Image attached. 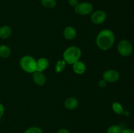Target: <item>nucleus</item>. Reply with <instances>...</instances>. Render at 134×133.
I'll return each mask as SVG.
<instances>
[{"mask_svg":"<svg viewBox=\"0 0 134 133\" xmlns=\"http://www.w3.org/2000/svg\"><path fill=\"white\" fill-rule=\"evenodd\" d=\"M115 34L111 30L103 29L98 34L96 39V43L102 50L106 51L110 49L115 43Z\"/></svg>","mask_w":134,"mask_h":133,"instance_id":"f257e3e1","label":"nucleus"},{"mask_svg":"<svg viewBox=\"0 0 134 133\" xmlns=\"http://www.w3.org/2000/svg\"><path fill=\"white\" fill-rule=\"evenodd\" d=\"M82 55V52L79 47L75 46H69L63 53V59L69 65H73L77 61H79Z\"/></svg>","mask_w":134,"mask_h":133,"instance_id":"f03ea898","label":"nucleus"},{"mask_svg":"<svg viewBox=\"0 0 134 133\" xmlns=\"http://www.w3.org/2000/svg\"><path fill=\"white\" fill-rule=\"evenodd\" d=\"M35 59L31 56H24L20 60V66L22 70L27 73L34 72L37 70Z\"/></svg>","mask_w":134,"mask_h":133,"instance_id":"7ed1b4c3","label":"nucleus"},{"mask_svg":"<svg viewBox=\"0 0 134 133\" xmlns=\"http://www.w3.org/2000/svg\"><path fill=\"white\" fill-rule=\"evenodd\" d=\"M117 50L122 56L128 57L132 54L133 52V46L129 40L124 39L120 40L118 44Z\"/></svg>","mask_w":134,"mask_h":133,"instance_id":"20e7f679","label":"nucleus"},{"mask_svg":"<svg viewBox=\"0 0 134 133\" xmlns=\"http://www.w3.org/2000/svg\"><path fill=\"white\" fill-rule=\"evenodd\" d=\"M93 5L90 3L82 2L79 3L75 7V11L77 14L81 16H86L92 13Z\"/></svg>","mask_w":134,"mask_h":133,"instance_id":"39448f33","label":"nucleus"},{"mask_svg":"<svg viewBox=\"0 0 134 133\" xmlns=\"http://www.w3.org/2000/svg\"><path fill=\"white\" fill-rule=\"evenodd\" d=\"M120 78V74L119 72L114 69H109L104 72L103 74V79L107 82L114 83L117 82Z\"/></svg>","mask_w":134,"mask_h":133,"instance_id":"423d86ee","label":"nucleus"},{"mask_svg":"<svg viewBox=\"0 0 134 133\" xmlns=\"http://www.w3.org/2000/svg\"><path fill=\"white\" fill-rule=\"evenodd\" d=\"M90 18H91V21L94 24H101L105 21L107 18V14L103 10H96L92 14Z\"/></svg>","mask_w":134,"mask_h":133,"instance_id":"0eeeda50","label":"nucleus"},{"mask_svg":"<svg viewBox=\"0 0 134 133\" xmlns=\"http://www.w3.org/2000/svg\"><path fill=\"white\" fill-rule=\"evenodd\" d=\"M32 77L34 83L37 86H43V85L45 84L46 82H47V78H46L45 75L42 72L36 70L32 73Z\"/></svg>","mask_w":134,"mask_h":133,"instance_id":"6e6552de","label":"nucleus"},{"mask_svg":"<svg viewBox=\"0 0 134 133\" xmlns=\"http://www.w3.org/2000/svg\"><path fill=\"white\" fill-rule=\"evenodd\" d=\"M79 106V100L75 97H69L64 102V106L66 109L73 110Z\"/></svg>","mask_w":134,"mask_h":133,"instance_id":"1a4fd4ad","label":"nucleus"},{"mask_svg":"<svg viewBox=\"0 0 134 133\" xmlns=\"http://www.w3.org/2000/svg\"><path fill=\"white\" fill-rule=\"evenodd\" d=\"M73 70L75 74H82L85 72L86 70V66L85 63L81 61H77L73 64Z\"/></svg>","mask_w":134,"mask_h":133,"instance_id":"9d476101","label":"nucleus"},{"mask_svg":"<svg viewBox=\"0 0 134 133\" xmlns=\"http://www.w3.org/2000/svg\"><path fill=\"white\" fill-rule=\"evenodd\" d=\"M64 36L67 40H71L77 36V31L72 26H68L65 27L64 31Z\"/></svg>","mask_w":134,"mask_h":133,"instance_id":"9b49d317","label":"nucleus"},{"mask_svg":"<svg viewBox=\"0 0 134 133\" xmlns=\"http://www.w3.org/2000/svg\"><path fill=\"white\" fill-rule=\"evenodd\" d=\"M49 65V61L45 57H41L36 61L37 70V71L43 72L48 68Z\"/></svg>","mask_w":134,"mask_h":133,"instance_id":"f8f14e48","label":"nucleus"},{"mask_svg":"<svg viewBox=\"0 0 134 133\" xmlns=\"http://www.w3.org/2000/svg\"><path fill=\"white\" fill-rule=\"evenodd\" d=\"M12 34V30L9 26H3L0 27V38L1 39H7L10 37Z\"/></svg>","mask_w":134,"mask_h":133,"instance_id":"ddd939ff","label":"nucleus"},{"mask_svg":"<svg viewBox=\"0 0 134 133\" xmlns=\"http://www.w3.org/2000/svg\"><path fill=\"white\" fill-rule=\"evenodd\" d=\"M10 48L5 44L0 46V57L3 58H8L10 55Z\"/></svg>","mask_w":134,"mask_h":133,"instance_id":"4468645a","label":"nucleus"},{"mask_svg":"<svg viewBox=\"0 0 134 133\" xmlns=\"http://www.w3.org/2000/svg\"><path fill=\"white\" fill-rule=\"evenodd\" d=\"M112 108L113 112L117 115H120H120H123L125 112L122 106L118 102H115L113 103Z\"/></svg>","mask_w":134,"mask_h":133,"instance_id":"2eb2a0df","label":"nucleus"},{"mask_svg":"<svg viewBox=\"0 0 134 133\" xmlns=\"http://www.w3.org/2000/svg\"><path fill=\"white\" fill-rule=\"evenodd\" d=\"M65 65H66V63L64 59H60L56 63V66H55V71L57 73H60L64 70L65 69Z\"/></svg>","mask_w":134,"mask_h":133,"instance_id":"dca6fc26","label":"nucleus"},{"mask_svg":"<svg viewBox=\"0 0 134 133\" xmlns=\"http://www.w3.org/2000/svg\"><path fill=\"white\" fill-rule=\"evenodd\" d=\"M41 4L47 9H53L56 6V0H41Z\"/></svg>","mask_w":134,"mask_h":133,"instance_id":"f3484780","label":"nucleus"},{"mask_svg":"<svg viewBox=\"0 0 134 133\" xmlns=\"http://www.w3.org/2000/svg\"><path fill=\"white\" fill-rule=\"evenodd\" d=\"M122 129L121 126L117 125H113L110 126L107 129V133H121Z\"/></svg>","mask_w":134,"mask_h":133,"instance_id":"a211bd4d","label":"nucleus"},{"mask_svg":"<svg viewBox=\"0 0 134 133\" xmlns=\"http://www.w3.org/2000/svg\"><path fill=\"white\" fill-rule=\"evenodd\" d=\"M24 133H43V131L38 126H31L26 129Z\"/></svg>","mask_w":134,"mask_h":133,"instance_id":"6ab92c4d","label":"nucleus"},{"mask_svg":"<svg viewBox=\"0 0 134 133\" xmlns=\"http://www.w3.org/2000/svg\"><path fill=\"white\" fill-rule=\"evenodd\" d=\"M79 3L78 0H69V4L70 5V6L73 7H75Z\"/></svg>","mask_w":134,"mask_h":133,"instance_id":"aec40b11","label":"nucleus"},{"mask_svg":"<svg viewBox=\"0 0 134 133\" xmlns=\"http://www.w3.org/2000/svg\"><path fill=\"white\" fill-rule=\"evenodd\" d=\"M107 83V82H106L105 80L102 79L101 80H99V83H98V86H99V87H101V88H103V87H105L106 86Z\"/></svg>","mask_w":134,"mask_h":133,"instance_id":"412c9836","label":"nucleus"},{"mask_svg":"<svg viewBox=\"0 0 134 133\" xmlns=\"http://www.w3.org/2000/svg\"><path fill=\"white\" fill-rule=\"evenodd\" d=\"M4 112H5V107L1 103H0V117H2L3 115L4 114Z\"/></svg>","mask_w":134,"mask_h":133,"instance_id":"4be33fe9","label":"nucleus"},{"mask_svg":"<svg viewBox=\"0 0 134 133\" xmlns=\"http://www.w3.org/2000/svg\"><path fill=\"white\" fill-rule=\"evenodd\" d=\"M121 133H134V130L131 129H122Z\"/></svg>","mask_w":134,"mask_h":133,"instance_id":"5701e85b","label":"nucleus"},{"mask_svg":"<svg viewBox=\"0 0 134 133\" xmlns=\"http://www.w3.org/2000/svg\"><path fill=\"white\" fill-rule=\"evenodd\" d=\"M57 133H71L69 130L66 129H59Z\"/></svg>","mask_w":134,"mask_h":133,"instance_id":"b1692460","label":"nucleus"}]
</instances>
